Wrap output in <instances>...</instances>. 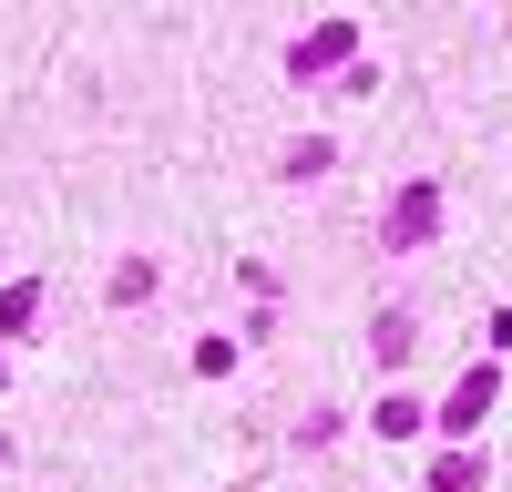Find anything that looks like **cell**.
Here are the masks:
<instances>
[{"mask_svg": "<svg viewBox=\"0 0 512 492\" xmlns=\"http://www.w3.org/2000/svg\"><path fill=\"white\" fill-rule=\"evenodd\" d=\"M482 482V451H441V462H431V492H472Z\"/></svg>", "mask_w": 512, "mask_h": 492, "instance_id": "7", "label": "cell"}, {"mask_svg": "<svg viewBox=\"0 0 512 492\" xmlns=\"http://www.w3.org/2000/svg\"><path fill=\"white\" fill-rule=\"evenodd\" d=\"M492 390H502V359H482V369H461V390L441 400V431H482V410H492Z\"/></svg>", "mask_w": 512, "mask_h": 492, "instance_id": "2", "label": "cell"}, {"mask_svg": "<svg viewBox=\"0 0 512 492\" xmlns=\"http://www.w3.org/2000/svg\"><path fill=\"white\" fill-rule=\"evenodd\" d=\"M420 236H441V185H400V205H390V226H379V246H400V257H410Z\"/></svg>", "mask_w": 512, "mask_h": 492, "instance_id": "1", "label": "cell"}, {"mask_svg": "<svg viewBox=\"0 0 512 492\" xmlns=\"http://www.w3.org/2000/svg\"><path fill=\"white\" fill-rule=\"evenodd\" d=\"M31 318H41V287H31V277L0 287V328H11V339H31Z\"/></svg>", "mask_w": 512, "mask_h": 492, "instance_id": "6", "label": "cell"}, {"mask_svg": "<svg viewBox=\"0 0 512 492\" xmlns=\"http://www.w3.org/2000/svg\"><path fill=\"white\" fill-rule=\"evenodd\" d=\"M410 431H431V410H420L410 390H390V400H379V441H410Z\"/></svg>", "mask_w": 512, "mask_h": 492, "instance_id": "4", "label": "cell"}, {"mask_svg": "<svg viewBox=\"0 0 512 492\" xmlns=\"http://www.w3.org/2000/svg\"><path fill=\"white\" fill-rule=\"evenodd\" d=\"M328 62H359V21H328V31H308L287 52V72H328Z\"/></svg>", "mask_w": 512, "mask_h": 492, "instance_id": "3", "label": "cell"}, {"mask_svg": "<svg viewBox=\"0 0 512 492\" xmlns=\"http://www.w3.org/2000/svg\"><path fill=\"white\" fill-rule=\"evenodd\" d=\"M0 390H11V359H0Z\"/></svg>", "mask_w": 512, "mask_h": 492, "instance_id": "8", "label": "cell"}, {"mask_svg": "<svg viewBox=\"0 0 512 492\" xmlns=\"http://www.w3.org/2000/svg\"><path fill=\"white\" fill-rule=\"evenodd\" d=\"M410 339H420L410 308H390V318H379V339H369V359H379V369H400V359H410Z\"/></svg>", "mask_w": 512, "mask_h": 492, "instance_id": "5", "label": "cell"}]
</instances>
